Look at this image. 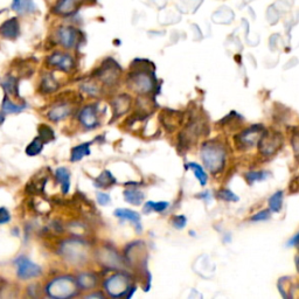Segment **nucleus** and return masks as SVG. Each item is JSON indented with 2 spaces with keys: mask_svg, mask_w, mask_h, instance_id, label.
<instances>
[{
  "mask_svg": "<svg viewBox=\"0 0 299 299\" xmlns=\"http://www.w3.org/2000/svg\"><path fill=\"white\" fill-rule=\"evenodd\" d=\"M80 287L75 278L71 276H61L50 281L46 285V293L50 298L68 299L79 294Z\"/></svg>",
  "mask_w": 299,
  "mask_h": 299,
  "instance_id": "nucleus-1",
  "label": "nucleus"
},
{
  "mask_svg": "<svg viewBox=\"0 0 299 299\" xmlns=\"http://www.w3.org/2000/svg\"><path fill=\"white\" fill-rule=\"evenodd\" d=\"M201 158L206 168L212 173H217L223 169L226 162V150L217 142H207L201 149Z\"/></svg>",
  "mask_w": 299,
  "mask_h": 299,
  "instance_id": "nucleus-2",
  "label": "nucleus"
},
{
  "mask_svg": "<svg viewBox=\"0 0 299 299\" xmlns=\"http://www.w3.org/2000/svg\"><path fill=\"white\" fill-rule=\"evenodd\" d=\"M104 289L110 297L119 298L127 297L129 291H135V287L131 286V279L129 276L124 273H118L111 277H109L104 282Z\"/></svg>",
  "mask_w": 299,
  "mask_h": 299,
  "instance_id": "nucleus-3",
  "label": "nucleus"
},
{
  "mask_svg": "<svg viewBox=\"0 0 299 299\" xmlns=\"http://www.w3.org/2000/svg\"><path fill=\"white\" fill-rule=\"evenodd\" d=\"M61 254L69 263L80 264L87 259V244L80 240H69L62 244Z\"/></svg>",
  "mask_w": 299,
  "mask_h": 299,
  "instance_id": "nucleus-4",
  "label": "nucleus"
},
{
  "mask_svg": "<svg viewBox=\"0 0 299 299\" xmlns=\"http://www.w3.org/2000/svg\"><path fill=\"white\" fill-rule=\"evenodd\" d=\"M152 75V73L147 71H137L130 74L127 82L132 90L141 95H146L152 91L156 85V80Z\"/></svg>",
  "mask_w": 299,
  "mask_h": 299,
  "instance_id": "nucleus-5",
  "label": "nucleus"
},
{
  "mask_svg": "<svg viewBox=\"0 0 299 299\" xmlns=\"http://www.w3.org/2000/svg\"><path fill=\"white\" fill-rule=\"evenodd\" d=\"M55 34L57 42L65 49L75 48L80 44L81 32L73 26H61Z\"/></svg>",
  "mask_w": 299,
  "mask_h": 299,
  "instance_id": "nucleus-6",
  "label": "nucleus"
},
{
  "mask_svg": "<svg viewBox=\"0 0 299 299\" xmlns=\"http://www.w3.org/2000/svg\"><path fill=\"white\" fill-rule=\"evenodd\" d=\"M264 127L262 125H254L249 129L244 130L243 132L236 137V143L241 149H250L254 145H256L259 142V139L263 136Z\"/></svg>",
  "mask_w": 299,
  "mask_h": 299,
  "instance_id": "nucleus-7",
  "label": "nucleus"
},
{
  "mask_svg": "<svg viewBox=\"0 0 299 299\" xmlns=\"http://www.w3.org/2000/svg\"><path fill=\"white\" fill-rule=\"evenodd\" d=\"M15 267H17V275L20 279H30L39 277L42 274L41 268L38 264L33 263L25 256H20L15 259Z\"/></svg>",
  "mask_w": 299,
  "mask_h": 299,
  "instance_id": "nucleus-8",
  "label": "nucleus"
},
{
  "mask_svg": "<svg viewBox=\"0 0 299 299\" xmlns=\"http://www.w3.org/2000/svg\"><path fill=\"white\" fill-rule=\"evenodd\" d=\"M119 74L120 68L118 64L114 60H108L97 71L96 77L106 85H114L118 81Z\"/></svg>",
  "mask_w": 299,
  "mask_h": 299,
  "instance_id": "nucleus-9",
  "label": "nucleus"
},
{
  "mask_svg": "<svg viewBox=\"0 0 299 299\" xmlns=\"http://www.w3.org/2000/svg\"><path fill=\"white\" fill-rule=\"evenodd\" d=\"M47 64L49 67H54L59 69L61 72L69 73L73 71L74 67H75V62H74L73 56L71 54L67 53H61V52H55L53 53L52 55L47 57Z\"/></svg>",
  "mask_w": 299,
  "mask_h": 299,
  "instance_id": "nucleus-10",
  "label": "nucleus"
},
{
  "mask_svg": "<svg viewBox=\"0 0 299 299\" xmlns=\"http://www.w3.org/2000/svg\"><path fill=\"white\" fill-rule=\"evenodd\" d=\"M282 145V137L278 134H270V132H264L263 136L258 142L259 151L264 156H270L274 154Z\"/></svg>",
  "mask_w": 299,
  "mask_h": 299,
  "instance_id": "nucleus-11",
  "label": "nucleus"
},
{
  "mask_svg": "<svg viewBox=\"0 0 299 299\" xmlns=\"http://www.w3.org/2000/svg\"><path fill=\"white\" fill-rule=\"evenodd\" d=\"M80 123L85 127V129L91 130L95 129L99 125V118H98V110L97 106L94 104H89L82 108V110L79 114Z\"/></svg>",
  "mask_w": 299,
  "mask_h": 299,
  "instance_id": "nucleus-12",
  "label": "nucleus"
},
{
  "mask_svg": "<svg viewBox=\"0 0 299 299\" xmlns=\"http://www.w3.org/2000/svg\"><path fill=\"white\" fill-rule=\"evenodd\" d=\"M83 3L84 0H57L53 12L62 17H69L75 14Z\"/></svg>",
  "mask_w": 299,
  "mask_h": 299,
  "instance_id": "nucleus-13",
  "label": "nucleus"
},
{
  "mask_svg": "<svg viewBox=\"0 0 299 299\" xmlns=\"http://www.w3.org/2000/svg\"><path fill=\"white\" fill-rule=\"evenodd\" d=\"M20 34V25H19L18 18H10L4 21L0 26V36L9 40H15Z\"/></svg>",
  "mask_w": 299,
  "mask_h": 299,
  "instance_id": "nucleus-14",
  "label": "nucleus"
},
{
  "mask_svg": "<svg viewBox=\"0 0 299 299\" xmlns=\"http://www.w3.org/2000/svg\"><path fill=\"white\" fill-rule=\"evenodd\" d=\"M98 255L99 261L106 267L110 268V269H117V268L122 265V259H120L119 255L115 250L110 249V248H104V249L98 252Z\"/></svg>",
  "mask_w": 299,
  "mask_h": 299,
  "instance_id": "nucleus-15",
  "label": "nucleus"
},
{
  "mask_svg": "<svg viewBox=\"0 0 299 299\" xmlns=\"http://www.w3.org/2000/svg\"><path fill=\"white\" fill-rule=\"evenodd\" d=\"M72 114V108L68 103H60L55 104L52 109H50L47 117L52 122H60L68 117Z\"/></svg>",
  "mask_w": 299,
  "mask_h": 299,
  "instance_id": "nucleus-16",
  "label": "nucleus"
},
{
  "mask_svg": "<svg viewBox=\"0 0 299 299\" xmlns=\"http://www.w3.org/2000/svg\"><path fill=\"white\" fill-rule=\"evenodd\" d=\"M111 106H112V109H114L115 117H119V116L124 115L127 110H129V108L131 106L130 96H127L125 94L117 96L111 102Z\"/></svg>",
  "mask_w": 299,
  "mask_h": 299,
  "instance_id": "nucleus-17",
  "label": "nucleus"
},
{
  "mask_svg": "<svg viewBox=\"0 0 299 299\" xmlns=\"http://www.w3.org/2000/svg\"><path fill=\"white\" fill-rule=\"evenodd\" d=\"M97 281H98V279H97L96 275L91 273H83L76 278L77 285H79L80 290H84V291H89L96 287Z\"/></svg>",
  "mask_w": 299,
  "mask_h": 299,
  "instance_id": "nucleus-18",
  "label": "nucleus"
},
{
  "mask_svg": "<svg viewBox=\"0 0 299 299\" xmlns=\"http://www.w3.org/2000/svg\"><path fill=\"white\" fill-rule=\"evenodd\" d=\"M56 181L61 185V191L62 194H68L69 189H71V173H69L68 169L65 168H59L55 172Z\"/></svg>",
  "mask_w": 299,
  "mask_h": 299,
  "instance_id": "nucleus-19",
  "label": "nucleus"
},
{
  "mask_svg": "<svg viewBox=\"0 0 299 299\" xmlns=\"http://www.w3.org/2000/svg\"><path fill=\"white\" fill-rule=\"evenodd\" d=\"M59 83L55 80L52 74H46V75L42 77L41 83H40V90L44 94H53L55 92L57 89H59Z\"/></svg>",
  "mask_w": 299,
  "mask_h": 299,
  "instance_id": "nucleus-20",
  "label": "nucleus"
},
{
  "mask_svg": "<svg viewBox=\"0 0 299 299\" xmlns=\"http://www.w3.org/2000/svg\"><path fill=\"white\" fill-rule=\"evenodd\" d=\"M115 216L119 217L122 220H127L134 222L136 226L141 227V215L138 213H136L131 209H125V208H118L115 211Z\"/></svg>",
  "mask_w": 299,
  "mask_h": 299,
  "instance_id": "nucleus-21",
  "label": "nucleus"
},
{
  "mask_svg": "<svg viewBox=\"0 0 299 299\" xmlns=\"http://www.w3.org/2000/svg\"><path fill=\"white\" fill-rule=\"evenodd\" d=\"M11 9L15 11L17 13H25V12H34L37 10L36 4L32 0H13Z\"/></svg>",
  "mask_w": 299,
  "mask_h": 299,
  "instance_id": "nucleus-22",
  "label": "nucleus"
},
{
  "mask_svg": "<svg viewBox=\"0 0 299 299\" xmlns=\"http://www.w3.org/2000/svg\"><path fill=\"white\" fill-rule=\"evenodd\" d=\"M2 87L4 90L7 92V95L19 97V85H18V79L14 76H6L5 79L2 81Z\"/></svg>",
  "mask_w": 299,
  "mask_h": 299,
  "instance_id": "nucleus-23",
  "label": "nucleus"
},
{
  "mask_svg": "<svg viewBox=\"0 0 299 299\" xmlns=\"http://www.w3.org/2000/svg\"><path fill=\"white\" fill-rule=\"evenodd\" d=\"M115 184H116L115 177L112 176L108 170L103 171V172L101 173V176L97 177L94 181V185L97 188H109Z\"/></svg>",
  "mask_w": 299,
  "mask_h": 299,
  "instance_id": "nucleus-24",
  "label": "nucleus"
},
{
  "mask_svg": "<svg viewBox=\"0 0 299 299\" xmlns=\"http://www.w3.org/2000/svg\"><path fill=\"white\" fill-rule=\"evenodd\" d=\"M90 154V143H83L80 144L75 147H73L72 154H71V161H80L81 159L85 156Z\"/></svg>",
  "mask_w": 299,
  "mask_h": 299,
  "instance_id": "nucleus-25",
  "label": "nucleus"
},
{
  "mask_svg": "<svg viewBox=\"0 0 299 299\" xmlns=\"http://www.w3.org/2000/svg\"><path fill=\"white\" fill-rule=\"evenodd\" d=\"M124 199L131 205H141L144 200V193L138 189H125L124 191Z\"/></svg>",
  "mask_w": 299,
  "mask_h": 299,
  "instance_id": "nucleus-26",
  "label": "nucleus"
},
{
  "mask_svg": "<svg viewBox=\"0 0 299 299\" xmlns=\"http://www.w3.org/2000/svg\"><path fill=\"white\" fill-rule=\"evenodd\" d=\"M186 169L193 171L194 174H195V178L197 179V181L200 182L201 186H205L206 184H207V180H208L207 174L205 173L204 169L201 168L200 165L195 164V162H189V164L186 165Z\"/></svg>",
  "mask_w": 299,
  "mask_h": 299,
  "instance_id": "nucleus-27",
  "label": "nucleus"
},
{
  "mask_svg": "<svg viewBox=\"0 0 299 299\" xmlns=\"http://www.w3.org/2000/svg\"><path fill=\"white\" fill-rule=\"evenodd\" d=\"M26 104H14L7 97H5L3 101V111L5 114H19L26 109Z\"/></svg>",
  "mask_w": 299,
  "mask_h": 299,
  "instance_id": "nucleus-28",
  "label": "nucleus"
},
{
  "mask_svg": "<svg viewBox=\"0 0 299 299\" xmlns=\"http://www.w3.org/2000/svg\"><path fill=\"white\" fill-rule=\"evenodd\" d=\"M44 145H45V143L42 142L40 138H39V137L34 138L33 142L26 147V154H27V156H29V157L38 156V154L41 153L42 149H44Z\"/></svg>",
  "mask_w": 299,
  "mask_h": 299,
  "instance_id": "nucleus-29",
  "label": "nucleus"
},
{
  "mask_svg": "<svg viewBox=\"0 0 299 299\" xmlns=\"http://www.w3.org/2000/svg\"><path fill=\"white\" fill-rule=\"evenodd\" d=\"M170 204L169 203H164V201H160V203H153V201H149L146 203L145 206H144V213L145 214H149L151 212H157V213H161L166 211L169 208Z\"/></svg>",
  "mask_w": 299,
  "mask_h": 299,
  "instance_id": "nucleus-30",
  "label": "nucleus"
},
{
  "mask_svg": "<svg viewBox=\"0 0 299 299\" xmlns=\"http://www.w3.org/2000/svg\"><path fill=\"white\" fill-rule=\"evenodd\" d=\"M39 138L44 143H49L55 139V135H54L52 127L46 125V124H42V125L39 126Z\"/></svg>",
  "mask_w": 299,
  "mask_h": 299,
  "instance_id": "nucleus-31",
  "label": "nucleus"
},
{
  "mask_svg": "<svg viewBox=\"0 0 299 299\" xmlns=\"http://www.w3.org/2000/svg\"><path fill=\"white\" fill-rule=\"evenodd\" d=\"M282 206H283V192L278 191L269 199V208L271 212L277 213L282 209Z\"/></svg>",
  "mask_w": 299,
  "mask_h": 299,
  "instance_id": "nucleus-32",
  "label": "nucleus"
},
{
  "mask_svg": "<svg viewBox=\"0 0 299 299\" xmlns=\"http://www.w3.org/2000/svg\"><path fill=\"white\" fill-rule=\"evenodd\" d=\"M246 177H247V180L249 181L250 184H252V182H255V181H262L264 179H267L268 173L261 172V171H259V172H249V173H247Z\"/></svg>",
  "mask_w": 299,
  "mask_h": 299,
  "instance_id": "nucleus-33",
  "label": "nucleus"
},
{
  "mask_svg": "<svg viewBox=\"0 0 299 299\" xmlns=\"http://www.w3.org/2000/svg\"><path fill=\"white\" fill-rule=\"evenodd\" d=\"M82 89L84 90V92H87V94L90 96H97L99 94L98 87L94 83H83Z\"/></svg>",
  "mask_w": 299,
  "mask_h": 299,
  "instance_id": "nucleus-34",
  "label": "nucleus"
},
{
  "mask_svg": "<svg viewBox=\"0 0 299 299\" xmlns=\"http://www.w3.org/2000/svg\"><path fill=\"white\" fill-rule=\"evenodd\" d=\"M219 197L226 201H234V203L235 201H239V196H236L235 194L231 191H229V189H222V191H220Z\"/></svg>",
  "mask_w": 299,
  "mask_h": 299,
  "instance_id": "nucleus-35",
  "label": "nucleus"
},
{
  "mask_svg": "<svg viewBox=\"0 0 299 299\" xmlns=\"http://www.w3.org/2000/svg\"><path fill=\"white\" fill-rule=\"evenodd\" d=\"M173 227L177 229H182L186 227V223H187V219L184 215H177L172 219Z\"/></svg>",
  "mask_w": 299,
  "mask_h": 299,
  "instance_id": "nucleus-36",
  "label": "nucleus"
},
{
  "mask_svg": "<svg viewBox=\"0 0 299 299\" xmlns=\"http://www.w3.org/2000/svg\"><path fill=\"white\" fill-rule=\"evenodd\" d=\"M269 219H270V211H262V212L257 213V214L252 215L250 220L256 222V221H265V220H269Z\"/></svg>",
  "mask_w": 299,
  "mask_h": 299,
  "instance_id": "nucleus-37",
  "label": "nucleus"
},
{
  "mask_svg": "<svg viewBox=\"0 0 299 299\" xmlns=\"http://www.w3.org/2000/svg\"><path fill=\"white\" fill-rule=\"evenodd\" d=\"M10 220H11L10 212L7 211V209L5 207L0 208V224H4V223L10 222Z\"/></svg>",
  "mask_w": 299,
  "mask_h": 299,
  "instance_id": "nucleus-38",
  "label": "nucleus"
},
{
  "mask_svg": "<svg viewBox=\"0 0 299 299\" xmlns=\"http://www.w3.org/2000/svg\"><path fill=\"white\" fill-rule=\"evenodd\" d=\"M97 201L101 206H107L108 204H110V196L109 194L106 193H97Z\"/></svg>",
  "mask_w": 299,
  "mask_h": 299,
  "instance_id": "nucleus-39",
  "label": "nucleus"
},
{
  "mask_svg": "<svg viewBox=\"0 0 299 299\" xmlns=\"http://www.w3.org/2000/svg\"><path fill=\"white\" fill-rule=\"evenodd\" d=\"M292 146L294 156H296L297 160L299 161V132H296V135L292 137Z\"/></svg>",
  "mask_w": 299,
  "mask_h": 299,
  "instance_id": "nucleus-40",
  "label": "nucleus"
},
{
  "mask_svg": "<svg viewBox=\"0 0 299 299\" xmlns=\"http://www.w3.org/2000/svg\"><path fill=\"white\" fill-rule=\"evenodd\" d=\"M297 244H299V232L289 241V244H287V246L293 247V246H297Z\"/></svg>",
  "mask_w": 299,
  "mask_h": 299,
  "instance_id": "nucleus-41",
  "label": "nucleus"
},
{
  "mask_svg": "<svg viewBox=\"0 0 299 299\" xmlns=\"http://www.w3.org/2000/svg\"><path fill=\"white\" fill-rule=\"evenodd\" d=\"M95 297H98V298H103L104 296L102 293H92V294H89L87 296V298H95Z\"/></svg>",
  "mask_w": 299,
  "mask_h": 299,
  "instance_id": "nucleus-42",
  "label": "nucleus"
},
{
  "mask_svg": "<svg viewBox=\"0 0 299 299\" xmlns=\"http://www.w3.org/2000/svg\"><path fill=\"white\" fill-rule=\"evenodd\" d=\"M5 122V115H4V111L0 112V125Z\"/></svg>",
  "mask_w": 299,
  "mask_h": 299,
  "instance_id": "nucleus-43",
  "label": "nucleus"
}]
</instances>
